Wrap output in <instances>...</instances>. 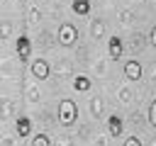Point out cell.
<instances>
[{"mask_svg": "<svg viewBox=\"0 0 156 146\" xmlns=\"http://www.w3.org/2000/svg\"><path fill=\"white\" fill-rule=\"evenodd\" d=\"M32 146H51V139L46 134H37V136H32Z\"/></svg>", "mask_w": 156, "mask_h": 146, "instance_id": "7c38bea8", "label": "cell"}, {"mask_svg": "<svg viewBox=\"0 0 156 146\" xmlns=\"http://www.w3.org/2000/svg\"><path fill=\"white\" fill-rule=\"evenodd\" d=\"M122 75H124V78H127L129 83H136V80L141 78V63H139L136 58H129V61H124Z\"/></svg>", "mask_w": 156, "mask_h": 146, "instance_id": "277c9868", "label": "cell"}, {"mask_svg": "<svg viewBox=\"0 0 156 146\" xmlns=\"http://www.w3.org/2000/svg\"><path fill=\"white\" fill-rule=\"evenodd\" d=\"M149 124H151V127L156 129V100H154V102L149 105Z\"/></svg>", "mask_w": 156, "mask_h": 146, "instance_id": "9a60e30c", "label": "cell"}, {"mask_svg": "<svg viewBox=\"0 0 156 146\" xmlns=\"http://www.w3.org/2000/svg\"><path fill=\"white\" fill-rule=\"evenodd\" d=\"M29 71H32V75H34L37 80H46V78L51 75V68H49V63H46L44 58H34L32 66H29Z\"/></svg>", "mask_w": 156, "mask_h": 146, "instance_id": "5b68a950", "label": "cell"}, {"mask_svg": "<svg viewBox=\"0 0 156 146\" xmlns=\"http://www.w3.org/2000/svg\"><path fill=\"white\" fill-rule=\"evenodd\" d=\"M76 39H78L76 24L73 22H61V27H58V44L61 46H73Z\"/></svg>", "mask_w": 156, "mask_h": 146, "instance_id": "7a4b0ae2", "label": "cell"}, {"mask_svg": "<svg viewBox=\"0 0 156 146\" xmlns=\"http://www.w3.org/2000/svg\"><path fill=\"white\" fill-rule=\"evenodd\" d=\"M149 44L156 49V24H154V27H151V32H149Z\"/></svg>", "mask_w": 156, "mask_h": 146, "instance_id": "ac0fdd59", "label": "cell"}, {"mask_svg": "<svg viewBox=\"0 0 156 146\" xmlns=\"http://www.w3.org/2000/svg\"><path fill=\"white\" fill-rule=\"evenodd\" d=\"M15 131H17V136L20 139H27L29 134H32V119L29 117H17V122H15Z\"/></svg>", "mask_w": 156, "mask_h": 146, "instance_id": "ba28073f", "label": "cell"}, {"mask_svg": "<svg viewBox=\"0 0 156 146\" xmlns=\"http://www.w3.org/2000/svg\"><path fill=\"white\" fill-rule=\"evenodd\" d=\"M71 10L80 17H88L90 15V0H73L71 2Z\"/></svg>", "mask_w": 156, "mask_h": 146, "instance_id": "30bf717a", "label": "cell"}, {"mask_svg": "<svg viewBox=\"0 0 156 146\" xmlns=\"http://www.w3.org/2000/svg\"><path fill=\"white\" fill-rule=\"evenodd\" d=\"M15 51H17L20 61H22V63H27V61H29V56H32V39H29L27 34H20V36L15 39Z\"/></svg>", "mask_w": 156, "mask_h": 146, "instance_id": "3957f363", "label": "cell"}, {"mask_svg": "<svg viewBox=\"0 0 156 146\" xmlns=\"http://www.w3.org/2000/svg\"><path fill=\"white\" fill-rule=\"evenodd\" d=\"M107 54H110V58H122V54H124V41L115 34V36H110L107 39Z\"/></svg>", "mask_w": 156, "mask_h": 146, "instance_id": "8992f818", "label": "cell"}, {"mask_svg": "<svg viewBox=\"0 0 156 146\" xmlns=\"http://www.w3.org/2000/svg\"><path fill=\"white\" fill-rule=\"evenodd\" d=\"M7 36H10V24L2 22V24H0V39H7Z\"/></svg>", "mask_w": 156, "mask_h": 146, "instance_id": "e0dca14e", "label": "cell"}, {"mask_svg": "<svg viewBox=\"0 0 156 146\" xmlns=\"http://www.w3.org/2000/svg\"><path fill=\"white\" fill-rule=\"evenodd\" d=\"M122 146H141V139H139V136H136V134H134V136H127V139H124V144H122Z\"/></svg>", "mask_w": 156, "mask_h": 146, "instance_id": "2e32d148", "label": "cell"}, {"mask_svg": "<svg viewBox=\"0 0 156 146\" xmlns=\"http://www.w3.org/2000/svg\"><path fill=\"white\" fill-rule=\"evenodd\" d=\"M58 122L61 127H73L78 122V105L71 97H63L58 102Z\"/></svg>", "mask_w": 156, "mask_h": 146, "instance_id": "6da1fadb", "label": "cell"}, {"mask_svg": "<svg viewBox=\"0 0 156 146\" xmlns=\"http://www.w3.org/2000/svg\"><path fill=\"white\" fill-rule=\"evenodd\" d=\"M141 39H144L141 34H136V36H134V41H132V46H134V51H139V49H141Z\"/></svg>", "mask_w": 156, "mask_h": 146, "instance_id": "d6986e66", "label": "cell"}, {"mask_svg": "<svg viewBox=\"0 0 156 146\" xmlns=\"http://www.w3.org/2000/svg\"><path fill=\"white\" fill-rule=\"evenodd\" d=\"M90 88H93V80L88 75H76L73 78V90L76 92H88Z\"/></svg>", "mask_w": 156, "mask_h": 146, "instance_id": "9c48e42d", "label": "cell"}, {"mask_svg": "<svg viewBox=\"0 0 156 146\" xmlns=\"http://www.w3.org/2000/svg\"><path fill=\"white\" fill-rule=\"evenodd\" d=\"M90 112H93V117H100V112H102V100L100 97L90 100Z\"/></svg>", "mask_w": 156, "mask_h": 146, "instance_id": "4fadbf2b", "label": "cell"}, {"mask_svg": "<svg viewBox=\"0 0 156 146\" xmlns=\"http://www.w3.org/2000/svg\"><path fill=\"white\" fill-rule=\"evenodd\" d=\"M122 131H124V119L119 114H110L107 117V134L110 136H122Z\"/></svg>", "mask_w": 156, "mask_h": 146, "instance_id": "52a82bcc", "label": "cell"}, {"mask_svg": "<svg viewBox=\"0 0 156 146\" xmlns=\"http://www.w3.org/2000/svg\"><path fill=\"white\" fill-rule=\"evenodd\" d=\"M119 95H122V97H119L122 102H129V100H132V92H129V90H122Z\"/></svg>", "mask_w": 156, "mask_h": 146, "instance_id": "ffe728a7", "label": "cell"}, {"mask_svg": "<svg viewBox=\"0 0 156 146\" xmlns=\"http://www.w3.org/2000/svg\"><path fill=\"white\" fill-rule=\"evenodd\" d=\"M90 34H93L95 39H100V36L105 34V22H102V19H93V24H90Z\"/></svg>", "mask_w": 156, "mask_h": 146, "instance_id": "8fae6325", "label": "cell"}, {"mask_svg": "<svg viewBox=\"0 0 156 146\" xmlns=\"http://www.w3.org/2000/svg\"><path fill=\"white\" fill-rule=\"evenodd\" d=\"M10 107H12V105H10L7 100L0 102V119H10V117H7V114H10Z\"/></svg>", "mask_w": 156, "mask_h": 146, "instance_id": "5bb4252c", "label": "cell"}]
</instances>
